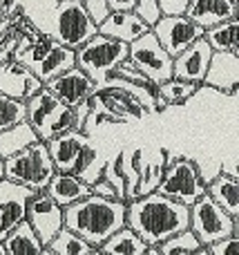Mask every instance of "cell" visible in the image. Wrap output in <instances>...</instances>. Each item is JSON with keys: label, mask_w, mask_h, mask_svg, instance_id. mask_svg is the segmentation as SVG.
I'll list each match as a JSON object with an SVG mask.
<instances>
[{"label": "cell", "mask_w": 239, "mask_h": 255, "mask_svg": "<svg viewBox=\"0 0 239 255\" xmlns=\"http://www.w3.org/2000/svg\"><path fill=\"white\" fill-rule=\"evenodd\" d=\"M128 226L148 247H159L168 238L190 229V206L155 190L128 202Z\"/></svg>", "instance_id": "cell-1"}, {"label": "cell", "mask_w": 239, "mask_h": 255, "mask_svg": "<svg viewBox=\"0 0 239 255\" xmlns=\"http://www.w3.org/2000/svg\"><path fill=\"white\" fill-rule=\"evenodd\" d=\"M65 226L94 249H101L116 231L128 226V202L89 195L65 208Z\"/></svg>", "instance_id": "cell-2"}, {"label": "cell", "mask_w": 239, "mask_h": 255, "mask_svg": "<svg viewBox=\"0 0 239 255\" xmlns=\"http://www.w3.org/2000/svg\"><path fill=\"white\" fill-rule=\"evenodd\" d=\"M96 34L98 25L89 18L83 0H58L56 9L45 27V36L72 49L83 47Z\"/></svg>", "instance_id": "cell-3"}, {"label": "cell", "mask_w": 239, "mask_h": 255, "mask_svg": "<svg viewBox=\"0 0 239 255\" xmlns=\"http://www.w3.org/2000/svg\"><path fill=\"white\" fill-rule=\"evenodd\" d=\"M54 175H56V166L49 154L47 141H36L22 152H16L4 159V177L36 190V193L47 190Z\"/></svg>", "instance_id": "cell-4"}, {"label": "cell", "mask_w": 239, "mask_h": 255, "mask_svg": "<svg viewBox=\"0 0 239 255\" xmlns=\"http://www.w3.org/2000/svg\"><path fill=\"white\" fill-rule=\"evenodd\" d=\"M27 121L40 141H49L58 134L76 130V110L43 88L38 94L27 99Z\"/></svg>", "instance_id": "cell-5"}, {"label": "cell", "mask_w": 239, "mask_h": 255, "mask_svg": "<svg viewBox=\"0 0 239 255\" xmlns=\"http://www.w3.org/2000/svg\"><path fill=\"white\" fill-rule=\"evenodd\" d=\"M130 56V45L114 40L105 34H96L76 49V65L89 76V79L98 85H103L110 74L121 65L123 61H128Z\"/></svg>", "instance_id": "cell-6"}, {"label": "cell", "mask_w": 239, "mask_h": 255, "mask_svg": "<svg viewBox=\"0 0 239 255\" xmlns=\"http://www.w3.org/2000/svg\"><path fill=\"white\" fill-rule=\"evenodd\" d=\"M157 190L165 197L177 199L186 206H192L197 199L208 193V186L201 179L197 161H192L188 157H174V154L168 152V166H165L163 179H161Z\"/></svg>", "instance_id": "cell-7"}, {"label": "cell", "mask_w": 239, "mask_h": 255, "mask_svg": "<svg viewBox=\"0 0 239 255\" xmlns=\"http://www.w3.org/2000/svg\"><path fill=\"white\" fill-rule=\"evenodd\" d=\"M128 61L139 72H143L155 85L174 79V58L165 52V47L159 43V38L152 29L143 34L141 38H137L134 43H130Z\"/></svg>", "instance_id": "cell-8"}, {"label": "cell", "mask_w": 239, "mask_h": 255, "mask_svg": "<svg viewBox=\"0 0 239 255\" xmlns=\"http://www.w3.org/2000/svg\"><path fill=\"white\" fill-rule=\"evenodd\" d=\"M190 229L204 247H210L235 233V217L206 193L190 206Z\"/></svg>", "instance_id": "cell-9"}, {"label": "cell", "mask_w": 239, "mask_h": 255, "mask_svg": "<svg viewBox=\"0 0 239 255\" xmlns=\"http://www.w3.org/2000/svg\"><path fill=\"white\" fill-rule=\"evenodd\" d=\"M155 36L159 38V43L165 47V52L172 58H177L181 52H186L195 40L204 38L206 29L199 27L197 22H192L186 13L179 16H163L155 27H152Z\"/></svg>", "instance_id": "cell-10"}, {"label": "cell", "mask_w": 239, "mask_h": 255, "mask_svg": "<svg viewBox=\"0 0 239 255\" xmlns=\"http://www.w3.org/2000/svg\"><path fill=\"white\" fill-rule=\"evenodd\" d=\"M27 222L31 224V229L36 231L43 244L47 247L63 229H65V208L61 204H56L47 195V190H40L29 199L27 206Z\"/></svg>", "instance_id": "cell-11"}, {"label": "cell", "mask_w": 239, "mask_h": 255, "mask_svg": "<svg viewBox=\"0 0 239 255\" xmlns=\"http://www.w3.org/2000/svg\"><path fill=\"white\" fill-rule=\"evenodd\" d=\"M36 190L16 184L11 179H0V242L27 220V206Z\"/></svg>", "instance_id": "cell-12"}, {"label": "cell", "mask_w": 239, "mask_h": 255, "mask_svg": "<svg viewBox=\"0 0 239 255\" xmlns=\"http://www.w3.org/2000/svg\"><path fill=\"white\" fill-rule=\"evenodd\" d=\"M45 88H47L54 97L61 99L65 106L74 108V110L79 106H83L85 101H89V97L96 92V83H94L79 65H74L72 70L54 76L52 81L45 83Z\"/></svg>", "instance_id": "cell-13"}, {"label": "cell", "mask_w": 239, "mask_h": 255, "mask_svg": "<svg viewBox=\"0 0 239 255\" xmlns=\"http://www.w3.org/2000/svg\"><path fill=\"white\" fill-rule=\"evenodd\" d=\"M89 143H92L89 134L87 132H80V130H70V132H65V134H58V136H54V139H49L47 148L54 159L56 172H72V175H74L80 159H83L85 148H87Z\"/></svg>", "instance_id": "cell-14"}, {"label": "cell", "mask_w": 239, "mask_h": 255, "mask_svg": "<svg viewBox=\"0 0 239 255\" xmlns=\"http://www.w3.org/2000/svg\"><path fill=\"white\" fill-rule=\"evenodd\" d=\"M213 56H215V49L206 40V36L195 40L186 52H181L174 58V79H183V81H192V83L204 85L210 70V63H213Z\"/></svg>", "instance_id": "cell-15"}, {"label": "cell", "mask_w": 239, "mask_h": 255, "mask_svg": "<svg viewBox=\"0 0 239 255\" xmlns=\"http://www.w3.org/2000/svg\"><path fill=\"white\" fill-rule=\"evenodd\" d=\"M43 88H45L43 81L29 67L18 63L13 56L0 67V92H4L7 97L27 101L34 94H38Z\"/></svg>", "instance_id": "cell-16"}, {"label": "cell", "mask_w": 239, "mask_h": 255, "mask_svg": "<svg viewBox=\"0 0 239 255\" xmlns=\"http://www.w3.org/2000/svg\"><path fill=\"white\" fill-rule=\"evenodd\" d=\"M186 16L204 29H210L231 18H237V2L235 0H190Z\"/></svg>", "instance_id": "cell-17"}, {"label": "cell", "mask_w": 239, "mask_h": 255, "mask_svg": "<svg viewBox=\"0 0 239 255\" xmlns=\"http://www.w3.org/2000/svg\"><path fill=\"white\" fill-rule=\"evenodd\" d=\"M150 27L141 20L134 11H112L105 20L98 25V34H105L121 43H134L137 38H141L143 34H148Z\"/></svg>", "instance_id": "cell-18"}, {"label": "cell", "mask_w": 239, "mask_h": 255, "mask_svg": "<svg viewBox=\"0 0 239 255\" xmlns=\"http://www.w3.org/2000/svg\"><path fill=\"white\" fill-rule=\"evenodd\" d=\"M204 83L213 85V88L222 90L226 94H237L239 92V52L235 54L215 52L208 76H206Z\"/></svg>", "instance_id": "cell-19"}, {"label": "cell", "mask_w": 239, "mask_h": 255, "mask_svg": "<svg viewBox=\"0 0 239 255\" xmlns=\"http://www.w3.org/2000/svg\"><path fill=\"white\" fill-rule=\"evenodd\" d=\"M47 195L63 208L72 206V204L80 202V199L92 195V186L83 181L80 177L72 175V172H56L47 186Z\"/></svg>", "instance_id": "cell-20"}, {"label": "cell", "mask_w": 239, "mask_h": 255, "mask_svg": "<svg viewBox=\"0 0 239 255\" xmlns=\"http://www.w3.org/2000/svg\"><path fill=\"white\" fill-rule=\"evenodd\" d=\"M2 244L7 249V255H43V251L47 249L27 220L22 224H18L2 240Z\"/></svg>", "instance_id": "cell-21"}, {"label": "cell", "mask_w": 239, "mask_h": 255, "mask_svg": "<svg viewBox=\"0 0 239 255\" xmlns=\"http://www.w3.org/2000/svg\"><path fill=\"white\" fill-rule=\"evenodd\" d=\"M208 195L228 213V215H239V179L235 175L224 170L219 177H215L208 184Z\"/></svg>", "instance_id": "cell-22"}, {"label": "cell", "mask_w": 239, "mask_h": 255, "mask_svg": "<svg viewBox=\"0 0 239 255\" xmlns=\"http://www.w3.org/2000/svg\"><path fill=\"white\" fill-rule=\"evenodd\" d=\"M74 65H76V49L65 47V45L58 43L56 47H54L52 52L43 58V63H38V65H36L31 72H34V74L38 76L43 83H47V81H52L54 76H58V74H63V72L72 70Z\"/></svg>", "instance_id": "cell-23"}, {"label": "cell", "mask_w": 239, "mask_h": 255, "mask_svg": "<svg viewBox=\"0 0 239 255\" xmlns=\"http://www.w3.org/2000/svg\"><path fill=\"white\" fill-rule=\"evenodd\" d=\"M38 139L36 130L31 128L29 121H20V124L7 128V130H0V154L4 159L11 157L16 152H22L25 148L34 145Z\"/></svg>", "instance_id": "cell-24"}, {"label": "cell", "mask_w": 239, "mask_h": 255, "mask_svg": "<svg viewBox=\"0 0 239 255\" xmlns=\"http://www.w3.org/2000/svg\"><path fill=\"white\" fill-rule=\"evenodd\" d=\"M206 40L213 45L215 52L222 54L239 52V16L206 29Z\"/></svg>", "instance_id": "cell-25"}, {"label": "cell", "mask_w": 239, "mask_h": 255, "mask_svg": "<svg viewBox=\"0 0 239 255\" xmlns=\"http://www.w3.org/2000/svg\"><path fill=\"white\" fill-rule=\"evenodd\" d=\"M148 244L134 233L130 226H123L121 231H116L110 240L101 247V251L105 255H146Z\"/></svg>", "instance_id": "cell-26"}, {"label": "cell", "mask_w": 239, "mask_h": 255, "mask_svg": "<svg viewBox=\"0 0 239 255\" xmlns=\"http://www.w3.org/2000/svg\"><path fill=\"white\" fill-rule=\"evenodd\" d=\"M165 166H168V150H161L159 157H157L155 161H143L141 163V179H139V188H137L139 197L150 195L159 188L161 179H163Z\"/></svg>", "instance_id": "cell-27"}, {"label": "cell", "mask_w": 239, "mask_h": 255, "mask_svg": "<svg viewBox=\"0 0 239 255\" xmlns=\"http://www.w3.org/2000/svg\"><path fill=\"white\" fill-rule=\"evenodd\" d=\"M47 249L56 255H89L94 251V247L87 240H83L79 233L70 231L67 226L47 244Z\"/></svg>", "instance_id": "cell-28"}, {"label": "cell", "mask_w": 239, "mask_h": 255, "mask_svg": "<svg viewBox=\"0 0 239 255\" xmlns=\"http://www.w3.org/2000/svg\"><path fill=\"white\" fill-rule=\"evenodd\" d=\"M199 88L201 83H192V81H183V79H170L159 85V97L165 101V106H181L188 99L195 97Z\"/></svg>", "instance_id": "cell-29"}, {"label": "cell", "mask_w": 239, "mask_h": 255, "mask_svg": "<svg viewBox=\"0 0 239 255\" xmlns=\"http://www.w3.org/2000/svg\"><path fill=\"white\" fill-rule=\"evenodd\" d=\"M201 247H204V244L192 233V229H186V231H181V233L168 238L165 242H161L157 249L161 251V255H192L199 251Z\"/></svg>", "instance_id": "cell-30"}, {"label": "cell", "mask_w": 239, "mask_h": 255, "mask_svg": "<svg viewBox=\"0 0 239 255\" xmlns=\"http://www.w3.org/2000/svg\"><path fill=\"white\" fill-rule=\"evenodd\" d=\"M141 163H143V150H130L123 152V168H125V202L137 199V188H139V179H141Z\"/></svg>", "instance_id": "cell-31"}, {"label": "cell", "mask_w": 239, "mask_h": 255, "mask_svg": "<svg viewBox=\"0 0 239 255\" xmlns=\"http://www.w3.org/2000/svg\"><path fill=\"white\" fill-rule=\"evenodd\" d=\"M20 121H27V101L11 99L0 92V130H7Z\"/></svg>", "instance_id": "cell-32"}, {"label": "cell", "mask_w": 239, "mask_h": 255, "mask_svg": "<svg viewBox=\"0 0 239 255\" xmlns=\"http://www.w3.org/2000/svg\"><path fill=\"white\" fill-rule=\"evenodd\" d=\"M103 177H105V179L110 181L112 186H114L116 197L123 199V202H125V186H128V181H125L123 152H119L114 159H110V161H107V166H105V172H103Z\"/></svg>", "instance_id": "cell-33"}, {"label": "cell", "mask_w": 239, "mask_h": 255, "mask_svg": "<svg viewBox=\"0 0 239 255\" xmlns=\"http://www.w3.org/2000/svg\"><path fill=\"white\" fill-rule=\"evenodd\" d=\"M132 11L137 13V16L141 18L148 27H150V29L161 20V18H163V9H161L159 0H139V2L134 4Z\"/></svg>", "instance_id": "cell-34"}, {"label": "cell", "mask_w": 239, "mask_h": 255, "mask_svg": "<svg viewBox=\"0 0 239 255\" xmlns=\"http://www.w3.org/2000/svg\"><path fill=\"white\" fill-rule=\"evenodd\" d=\"M83 4H85V9H87L89 18H92L96 25H101V22L112 13V7L107 0H83Z\"/></svg>", "instance_id": "cell-35"}, {"label": "cell", "mask_w": 239, "mask_h": 255, "mask_svg": "<svg viewBox=\"0 0 239 255\" xmlns=\"http://www.w3.org/2000/svg\"><path fill=\"white\" fill-rule=\"evenodd\" d=\"M208 249H210V253L213 255H239V233L228 235V238L210 244Z\"/></svg>", "instance_id": "cell-36"}, {"label": "cell", "mask_w": 239, "mask_h": 255, "mask_svg": "<svg viewBox=\"0 0 239 255\" xmlns=\"http://www.w3.org/2000/svg\"><path fill=\"white\" fill-rule=\"evenodd\" d=\"M161 9H163V16H179V13H186L190 0H159Z\"/></svg>", "instance_id": "cell-37"}, {"label": "cell", "mask_w": 239, "mask_h": 255, "mask_svg": "<svg viewBox=\"0 0 239 255\" xmlns=\"http://www.w3.org/2000/svg\"><path fill=\"white\" fill-rule=\"evenodd\" d=\"M92 193L94 195H101V197H110V199H119L116 197V190H114V186L110 184V181L103 177V179H98L96 184L92 186Z\"/></svg>", "instance_id": "cell-38"}, {"label": "cell", "mask_w": 239, "mask_h": 255, "mask_svg": "<svg viewBox=\"0 0 239 255\" xmlns=\"http://www.w3.org/2000/svg\"><path fill=\"white\" fill-rule=\"evenodd\" d=\"M107 2H110L112 11H132L139 0H107Z\"/></svg>", "instance_id": "cell-39"}, {"label": "cell", "mask_w": 239, "mask_h": 255, "mask_svg": "<svg viewBox=\"0 0 239 255\" xmlns=\"http://www.w3.org/2000/svg\"><path fill=\"white\" fill-rule=\"evenodd\" d=\"M192 255H213V253H210V249H208V247H201L199 251H197V253H192Z\"/></svg>", "instance_id": "cell-40"}, {"label": "cell", "mask_w": 239, "mask_h": 255, "mask_svg": "<svg viewBox=\"0 0 239 255\" xmlns=\"http://www.w3.org/2000/svg\"><path fill=\"white\" fill-rule=\"evenodd\" d=\"M0 179H4V157L0 154Z\"/></svg>", "instance_id": "cell-41"}, {"label": "cell", "mask_w": 239, "mask_h": 255, "mask_svg": "<svg viewBox=\"0 0 239 255\" xmlns=\"http://www.w3.org/2000/svg\"><path fill=\"white\" fill-rule=\"evenodd\" d=\"M146 255H161V251H159L157 247H150V249L146 251Z\"/></svg>", "instance_id": "cell-42"}, {"label": "cell", "mask_w": 239, "mask_h": 255, "mask_svg": "<svg viewBox=\"0 0 239 255\" xmlns=\"http://www.w3.org/2000/svg\"><path fill=\"white\" fill-rule=\"evenodd\" d=\"M226 172H231V175H235V177H237V179H239V166H233V168H231V170H226Z\"/></svg>", "instance_id": "cell-43"}, {"label": "cell", "mask_w": 239, "mask_h": 255, "mask_svg": "<svg viewBox=\"0 0 239 255\" xmlns=\"http://www.w3.org/2000/svg\"><path fill=\"white\" fill-rule=\"evenodd\" d=\"M89 255H105V253H103V251H101V249H94V251H92V253H89Z\"/></svg>", "instance_id": "cell-44"}, {"label": "cell", "mask_w": 239, "mask_h": 255, "mask_svg": "<svg viewBox=\"0 0 239 255\" xmlns=\"http://www.w3.org/2000/svg\"><path fill=\"white\" fill-rule=\"evenodd\" d=\"M0 255H7V249H4L2 242H0Z\"/></svg>", "instance_id": "cell-45"}, {"label": "cell", "mask_w": 239, "mask_h": 255, "mask_svg": "<svg viewBox=\"0 0 239 255\" xmlns=\"http://www.w3.org/2000/svg\"><path fill=\"white\" fill-rule=\"evenodd\" d=\"M235 233H239V215L235 217Z\"/></svg>", "instance_id": "cell-46"}, {"label": "cell", "mask_w": 239, "mask_h": 255, "mask_svg": "<svg viewBox=\"0 0 239 255\" xmlns=\"http://www.w3.org/2000/svg\"><path fill=\"white\" fill-rule=\"evenodd\" d=\"M43 255H56V253H52V251H49V249H45V251H43Z\"/></svg>", "instance_id": "cell-47"}, {"label": "cell", "mask_w": 239, "mask_h": 255, "mask_svg": "<svg viewBox=\"0 0 239 255\" xmlns=\"http://www.w3.org/2000/svg\"><path fill=\"white\" fill-rule=\"evenodd\" d=\"M237 16H239V2H237Z\"/></svg>", "instance_id": "cell-48"}, {"label": "cell", "mask_w": 239, "mask_h": 255, "mask_svg": "<svg viewBox=\"0 0 239 255\" xmlns=\"http://www.w3.org/2000/svg\"><path fill=\"white\" fill-rule=\"evenodd\" d=\"M235 2H239V0H235Z\"/></svg>", "instance_id": "cell-49"}]
</instances>
